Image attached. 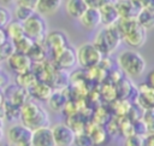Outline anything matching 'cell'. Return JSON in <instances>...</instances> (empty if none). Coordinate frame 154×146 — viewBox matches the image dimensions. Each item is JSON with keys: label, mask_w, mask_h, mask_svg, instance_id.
<instances>
[{"label": "cell", "mask_w": 154, "mask_h": 146, "mask_svg": "<svg viewBox=\"0 0 154 146\" xmlns=\"http://www.w3.org/2000/svg\"><path fill=\"white\" fill-rule=\"evenodd\" d=\"M29 92L32 98H35L36 100H41V101H48L52 94L54 93L53 87L48 82H45V81H38L31 89H29Z\"/></svg>", "instance_id": "obj_16"}, {"label": "cell", "mask_w": 154, "mask_h": 146, "mask_svg": "<svg viewBox=\"0 0 154 146\" xmlns=\"http://www.w3.org/2000/svg\"><path fill=\"white\" fill-rule=\"evenodd\" d=\"M89 8L85 0H69L65 2V10L66 13L76 19H81V17L85 13V11Z\"/></svg>", "instance_id": "obj_17"}, {"label": "cell", "mask_w": 154, "mask_h": 146, "mask_svg": "<svg viewBox=\"0 0 154 146\" xmlns=\"http://www.w3.org/2000/svg\"><path fill=\"white\" fill-rule=\"evenodd\" d=\"M99 10L101 13V22L105 27H113L119 22L120 17L114 2L106 1Z\"/></svg>", "instance_id": "obj_13"}, {"label": "cell", "mask_w": 154, "mask_h": 146, "mask_svg": "<svg viewBox=\"0 0 154 146\" xmlns=\"http://www.w3.org/2000/svg\"><path fill=\"white\" fill-rule=\"evenodd\" d=\"M5 30H6V35H7L8 37H11L12 41H16V40L20 39L22 36L25 35L23 23H22V22H18V21L10 22V23L6 25Z\"/></svg>", "instance_id": "obj_23"}, {"label": "cell", "mask_w": 154, "mask_h": 146, "mask_svg": "<svg viewBox=\"0 0 154 146\" xmlns=\"http://www.w3.org/2000/svg\"><path fill=\"white\" fill-rule=\"evenodd\" d=\"M4 111H5V117L10 119H20V107L11 103L10 100H6L4 104Z\"/></svg>", "instance_id": "obj_26"}, {"label": "cell", "mask_w": 154, "mask_h": 146, "mask_svg": "<svg viewBox=\"0 0 154 146\" xmlns=\"http://www.w3.org/2000/svg\"><path fill=\"white\" fill-rule=\"evenodd\" d=\"M45 47H46L45 43L35 42V45L32 46V48L28 53V56L30 57L32 63H36V64L37 63H43V60L46 58V52H47V49Z\"/></svg>", "instance_id": "obj_24"}, {"label": "cell", "mask_w": 154, "mask_h": 146, "mask_svg": "<svg viewBox=\"0 0 154 146\" xmlns=\"http://www.w3.org/2000/svg\"><path fill=\"white\" fill-rule=\"evenodd\" d=\"M53 56H54V63H55L57 68L60 70L71 69L77 63V52H76V49H73L70 46L57 52Z\"/></svg>", "instance_id": "obj_10"}, {"label": "cell", "mask_w": 154, "mask_h": 146, "mask_svg": "<svg viewBox=\"0 0 154 146\" xmlns=\"http://www.w3.org/2000/svg\"><path fill=\"white\" fill-rule=\"evenodd\" d=\"M144 146H154V133L144 138Z\"/></svg>", "instance_id": "obj_33"}, {"label": "cell", "mask_w": 154, "mask_h": 146, "mask_svg": "<svg viewBox=\"0 0 154 146\" xmlns=\"http://www.w3.org/2000/svg\"><path fill=\"white\" fill-rule=\"evenodd\" d=\"M20 121L22 124L26 125L34 132L36 129L48 127L49 116L40 104L30 100L20 107Z\"/></svg>", "instance_id": "obj_2"}, {"label": "cell", "mask_w": 154, "mask_h": 146, "mask_svg": "<svg viewBox=\"0 0 154 146\" xmlns=\"http://www.w3.org/2000/svg\"><path fill=\"white\" fill-rule=\"evenodd\" d=\"M32 130L22 123H14L8 127L6 136L8 145L12 146H32Z\"/></svg>", "instance_id": "obj_7"}, {"label": "cell", "mask_w": 154, "mask_h": 146, "mask_svg": "<svg viewBox=\"0 0 154 146\" xmlns=\"http://www.w3.org/2000/svg\"><path fill=\"white\" fill-rule=\"evenodd\" d=\"M7 65L17 75L32 71V60L30 59V57L17 51L7 59Z\"/></svg>", "instance_id": "obj_9"}, {"label": "cell", "mask_w": 154, "mask_h": 146, "mask_svg": "<svg viewBox=\"0 0 154 146\" xmlns=\"http://www.w3.org/2000/svg\"><path fill=\"white\" fill-rule=\"evenodd\" d=\"M38 77L36 76V74L34 71H29L22 75H17L16 76V84L19 88H24V89H31L37 82H38Z\"/></svg>", "instance_id": "obj_19"}, {"label": "cell", "mask_w": 154, "mask_h": 146, "mask_svg": "<svg viewBox=\"0 0 154 146\" xmlns=\"http://www.w3.org/2000/svg\"><path fill=\"white\" fill-rule=\"evenodd\" d=\"M6 146H12V145H6Z\"/></svg>", "instance_id": "obj_37"}, {"label": "cell", "mask_w": 154, "mask_h": 146, "mask_svg": "<svg viewBox=\"0 0 154 146\" xmlns=\"http://www.w3.org/2000/svg\"><path fill=\"white\" fill-rule=\"evenodd\" d=\"M61 4L63 2L60 0H38L36 12L38 14H41L42 17L43 16H52L59 11Z\"/></svg>", "instance_id": "obj_18"}, {"label": "cell", "mask_w": 154, "mask_h": 146, "mask_svg": "<svg viewBox=\"0 0 154 146\" xmlns=\"http://www.w3.org/2000/svg\"><path fill=\"white\" fill-rule=\"evenodd\" d=\"M120 19H136L142 11L141 1H116Z\"/></svg>", "instance_id": "obj_11"}, {"label": "cell", "mask_w": 154, "mask_h": 146, "mask_svg": "<svg viewBox=\"0 0 154 146\" xmlns=\"http://www.w3.org/2000/svg\"><path fill=\"white\" fill-rule=\"evenodd\" d=\"M4 135H5L4 129H2V127L0 125V142H1V141H2V139H4Z\"/></svg>", "instance_id": "obj_36"}, {"label": "cell", "mask_w": 154, "mask_h": 146, "mask_svg": "<svg viewBox=\"0 0 154 146\" xmlns=\"http://www.w3.org/2000/svg\"><path fill=\"white\" fill-rule=\"evenodd\" d=\"M5 101H6V100H5V93H4V92L0 89V109L4 106Z\"/></svg>", "instance_id": "obj_35"}, {"label": "cell", "mask_w": 154, "mask_h": 146, "mask_svg": "<svg viewBox=\"0 0 154 146\" xmlns=\"http://www.w3.org/2000/svg\"><path fill=\"white\" fill-rule=\"evenodd\" d=\"M147 83H148L150 87L154 88V69L147 75Z\"/></svg>", "instance_id": "obj_34"}, {"label": "cell", "mask_w": 154, "mask_h": 146, "mask_svg": "<svg viewBox=\"0 0 154 146\" xmlns=\"http://www.w3.org/2000/svg\"><path fill=\"white\" fill-rule=\"evenodd\" d=\"M96 124L101 125L106 122H108V112L103 109V107H99L96 111H95V121H94Z\"/></svg>", "instance_id": "obj_30"}, {"label": "cell", "mask_w": 154, "mask_h": 146, "mask_svg": "<svg viewBox=\"0 0 154 146\" xmlns=\"http://www.w3.org/2000/svg\"><path fill=\"white\" fill-rule=\"evenodd\" d=\"M23 27H24V33L28 37H30L31 40L38 43L45 42V39L48 33H47L46 21L41 14H38L37 12L34 13L29 19H26L23 23Z\"/></svg>", "instance_id": "obj_6"}, {"label": "cell", "mask_w": 154, "mask_h": 146, "mask_svg": "<svg viewBox=\"0 0 154 146\" xmlns=\"http://www.w3.org/2000/svg\"><path fill=\"white\" fill-rule=\"evenodd\" d=\"M79 23L82 24L83 28L88 29V30H94L96 29L100 24H102L101 22V13L99 8L95 7H89L85 13L81 17Z\"/></svg>", "instance_id": "obj_15"}, {"label": "cell", "mask_w": 154, "mask_h": 146, "mask_svg": "<svg viewBox=\"0 0 154 146\" xmlns=\"http://www.w3.org/2000/svg\"><path fill=\"white\" fill-rule=\"evenodd\" d=\"M77 52V63L84 69H94L100 66L103 60V54L95 47L93 42H84L79 45L76 49Z\"/></svg>", "instance_id": "obj_5"}, {"label": "cell", "mask_w": 154, "mask_h": 146, "mask_svg": "<svg viewBox=\"0 0 154 146\" xmlns=\"http://www.w3.org/2000/svg\"><path fill=\"white\" fill-rule=\"evenodd\" d=\"M137 23L146 29L147 31L154 28V11L153 10H147V8H142V11L140 12V14L136 18Z\"/></svg>", "instance_id": "obj_22"}, {"label": "cell", "mask_w": 154, "mask_h": 146, "mask_svg": "<svg viewBox=\"0 0 154 146\" xmlns=\"http://www.w3.org/2000/svg\"><path fill=\"white\" fill-rule=\"evenodd\" d=\"M54 141L57 146H73L76 133L66 123H57L52 127Z\"/></svg>", "instance_id": "obj_8"}, {"label": "cell", "mask_w": 154, "mask_h": 146, "mask_svg": "<svg viewBox=\"0 0 154 146\" xmlns=\"http://www.w3.org/2000/svg\"><path fill=\"white\" fill-rule=\"evenodd\" d=\"M144 138L140 135H132L126 139L125 146H144Z\"/></svg>", "instance_id": "obj_31"}, {"label": "cell", "mask_w": 154, "mask_h": 146, "mask_svg": "<svg viewBox=\"0 0 154 146\" xmlns=\"http://www.w3.org/2000/svg\"><path fill=\"white\" fill-rule=\"evenodd\" d=\"M85 133L90 136V139H91V141H93L94 145H102L106 141V138H107L106 130L101 125L96 124L95 122L93 123V128L91 129H89L88 132L85 129Z\"/></svg>", "instance_id": "obj_21"}, {"label": "cell", "mask_w": 154, "mask_h": 146, "mask_svg": "<svg viewBox=\"0 0 154 146\" xmlns=\"http://www.w3.org/2000/svg\"><path fill=\"white\" fill-rule=\"evenodd\" d=\"M32 146H57L53 136L52 128H40L32 133Z\"/></svg>", "instance_id": "obj_14"}, {"label": "cell", "mask_w": 154, "mask_h": 146, "mask_svg": "<svg viewBox=\"0 0 154 146\" xmlns=\"http://www.w3.org/2000/svg\"><path fill=\"white\" fill-rule=\"evenodd\" d=\"M12 42L14 45L16 51L20 52V53H24V54H28L30 52V49L32 48V46L35 45V41L31 40L30 37H28L26 35H24L20 39H18L16 41H12Z\"/></svg>", "instance_id": "obj_25"}, {"label": "cell", "mask_w": 154, "mask_h": 146, "mask_svg": "<svg viewBox=\"0 0 154 146\" xmlns=\"http://www.w3.org/2000/svg\"><path fill=\"white\" fill-rule=\"evenodd\" d=\"M142 121L144 122L147 129H148V135L154 133V109H148L143 112Z\"/></svg>", "instance_id": "obj_28"}, {"label": "cell", "mask_w": 154, "mask_h": 146, "mask_svg": "<svg viewBox=\"0 0 154 146\" xmlns=\"http://www.w3.org/2000/svg\"><path fill=\"white\" fill-rule=\"evenodd\" d=\"M67 97L64 94V92L61 90H57L52 94V97L49 98V100L47 101L49 107L54 111H64L66 104H67Z\"/></svg>", "instance_id": "obj_20"}, {"label": "cell", "mask_w": 154, "mask_h": 146, "mask_svg": "<svg viewBox=\"0 0 154 146\" xmlns=\"http://www.w3.org/2000/svg\"><path fill=\"white\" fill-rule=\"evenodd\" d=\"M17 5H22V6H25L28 8H31L36 12V8H37V4H38V0H19V1H16Z\"/></svg>", "instance_id": "obj_32"}, {"label": "cell", "mask_w": 154, "mask_h": 146, "mask_svg": "<svg viewBox=\"0 0 154 146\" xmlns=\"http://www.w3.org/2000/svg\"><path fill=\"white\" fill-rule=\"evenodd\" d=\"M93 141L90 139V136L87 133H82V134H77L76 135V140H75V146H93Z\"/></svg>", "instance_id": "obj_29"}, {"label": "cell", "mask_w": 154, "mask_h": 146, "mask_svg": "<svg viewBox=\"0 0 154 146\" xmlns=\"http://www.w3.org/2000/svg\"><path fill=\"white\" fill-rule=\"evenodd\" d=\"M43 43L47 48H49L53 52V54H55L57 52H59L69 46V40L63 31L53 30L47 34Z\"/></svg>", "instance_id": "obj_12"}, {"label": "cell", "mask_w": 154, "mask_h": 146, "mask_svg": "<svg viewBox=\"0 0 154 146\" xmlns=\"http://www.w3.org/2000/svg\"><path fill=\"white\" fill-rule=\"evenodd\" d=\"M117 63L120 70L129 77H138L146 70V60L136 49H125L117 57Z\"/></svg>", "instance_id": "obj_3"}, {"label": "cell", "mask_w": 154, "mask_h": 146, "mask_svg": "<svg viewBox=\"0 0 154 146\" xmlns=\"http://www.w3.org/2000/svg\"><path fill=\"white\" fill-rule=\"evenodd\" d=\"M123 39L119 30L117 29L116 25H113V27H103L102 29H100L94 36L93 43L103 56H108L112 54L114 51H117Z\"/></svg>", "instance_id": "obj_4"}, {"label": "cell", "mask_w": 154, "mask_h": 146, "mask_svg": "<svg viewBox=\"0 0 154 146\" xmlns=\"http://www.w3.org/2000/svg\"><path fill=\"white\" fill-rule=\"evenodd\" d=\"M34 13H36L34 10L28 8L25 6H22V5H17L14 8V16H16L17 21L22 22V23H24L26 19H29Z\"/></svg>", "instance_id": "obj_27"}, {"label": "cell", "mask_w": 154, "mask_h": 146, "mask_svg": "<svg viewBox=\"0 0 154 146\" xmlns=\"http://www.w3.org/2000/svg\"><path fill=\"white\" fill-rule=\"evenodd\" d=\"M116 27L119 30L123 41L131 48L136 49L146 43L147 30L143 29L136 19H119Z\"/></svg>", "instance_id": "obj_1"}]
</instances>
